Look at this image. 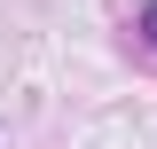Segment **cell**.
I'll list each match as a JSON object with an SVG mask.
<instances>
[{
    "label": "cell",
    "mask_w": 157,
    "mask_h": 149,
    "mask_svg": "<svg viewBox=\"0 0 157 149\" xmlns=\"http://www.w3.org/2000/svg\"><path fill=\"white\" fill-rule=\"evenodd\" d=\"M141 39H149V47H157V0H149V8H141Z\"/></svg>",
    "instance_id": "obj_1"
}]
</instances>
